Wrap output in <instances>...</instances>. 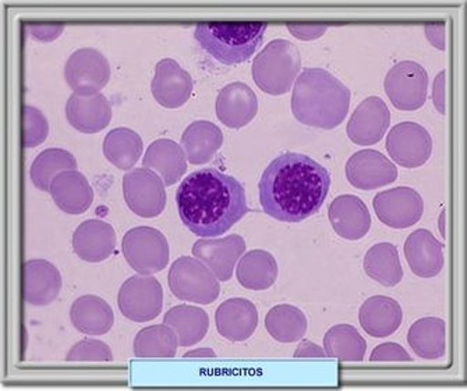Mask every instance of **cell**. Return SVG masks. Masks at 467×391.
Listing matches in <instances>:
<instances>
[{"instance_id":"obj_1","label":"cell","mask_w":467,"mask_h":391,"mask_svg":"<svg viewBox=\"0 0 467 391\" xmlns=\"http://www.w3.org/2000/svg\"><path fill=\"white\" fill-rule=\"evenodd\" d=\"M331 176L300 153H284L266 166L258 184L264 213L282 223H302L323 207Z\"/></svg>"},{"instance_id":"obj_2","label":"cell","mask_w":467,"mask_h":391,"mask_svg":"<svg viewBox=\"0 0 467 391\" xmlns=\"http://www.w3.org/2000/svg\"><path fill=\"white\" fill-rule=\"evenodd\" d=\"M176 203L184 226L200 238L223 235L249 213L243 185L213 168L190 174L176 192Z\"/></svg>"},{"instance_id":"obj_3","label":"cell","mask_w":467,"mask_h":391,"mask_svg":"<svg viewBox=\"0 0 467 391\" xmlns=\"http://www.w3.org/2000/svg\"><path fill=\"white\" fill-rule=\"evenodd\" d=\"M350 95V90L329 71L305 69L293 89V116L303 125L331 131L347 118Z\"/></svg>"},{"instance_id":"obj_4","label":"cell","mask_w":467,"mask_h":391,"mask_svg":"<svg viewBox=\"0 0 467 391\" xmlns=\"http://www.w3.org/2000/svg\"><path fill=\"white\" fill-rule=\"evenodd\" d=\"M266 23H202L195 26L194 37L218 62L242 65L263 45Z\"/></svg>"},{"instance_id":"obj_5","label":"cell","mask_w":467,"mask_h":391,"mask_svg":"<svg viewBox=\"0 0 467 391\" xmlns=\"http://www.w3.org/2000/svg\"><path fill=\"white\" fill-rule=\"evenodd\" d=\"M302 68L299 48L286 39L269 42L253 62L255 84L269 95L290 91Z\"/></svg>"},{"instance_id":"obj_6","label":"cell","mask_w":467,"mask_h":391,"mask_svg":"<svg viewBox=\"0 0 467 391\" xmlns=\"http://www.w3.org/2000/svg\"><path fill=\"white\" fill-rule=\"evenodd\" d=\"M169 287L179 300L210 305L218 300L221 285L215 274L199 259L183 256L171 264Z\"/></svg>"},{"instance_id":"obj_7","label":"cell","mask_w":467,"mask_h":391,"mask_svg":"<svg viewBox=\"0 0 467 391\" xmlns=\"http://www.w3.org/2000/svg\"><path fill=\"white\" fill-rule=\"evenodd\" d=\"M121 250L129 266L144 276L162 271L171 256L165 235L152 227H137L126 232Z\"/></svg>"},{"instance_id":"obj_8","label":"cell","mask_w":467,"mask_h":391,"mask_svg":"<svg viewBox=\"0 0 467 391\" xmlns=\"http://www.w3.org/2000/svg\"><path fill=\"white\" fill-rule=\"evenodd\" d=\"M384 87L393 107L400 111L420 110L427 101L429 75L423 66L405 60L388 71Z\"/></svg>"},{"instance_id":"obj_9","label":"cell","mask_w":467,"mask_h":391,"mask_svg":"<svg viewBox=\"0 0 467 391\" xmlns=\"http://www.w3.org/2000/svg\"><path fill=\"white\" fill-rule=\"evenodd\" d=\"M118 303L121 314L130 321H154L162 312V285L152 276L130 277L119 290Z\"/></svg>"},{"instance_id":"obj_10","label":"cell","mask_w":467,"mask_h":391,"mask_svg":"<svg viewBox=\"0 0 467 391\" xmlns=\"http://www.w3.org/2000/svg\"><path fill=\"white\" fill-rule=\"evenodd\" d=\"M126 205L142 218L160 216L166 206L165 184L149 168H136L123 178Z\"/></svg>"},{"instance_id":"obj_11","label":"cell","mask_w":467,"mask_h":391,"mask_svg":"<svg viewBox=\"0 0 467 391\" xmlns=\"http://www.w3.org/2000/svg\"><path fill=\"white\" fill-rule=\"evenodd\" d=\"M373 205L379 221L395 229L413 227L424 213L423 197L411 187H395L379 193Z\"/></svg>"},{"instance_id":"obj_12","label":"cell","mask_w":467,"mask_h":391,"mask_svg":"<svg viewBox=\"0 0 467 391\" xmlns=\"http://www.w3.org/2000/svg\"><path fill=\"white\" fill-rule=\"evenodd\" d=\"M387 152L400 165L419 168L431 157V136L419 123L403 122L390 129L387 137Z\"/></svg>"},{"instance_id":"obj_13","label":"cell","mask_w":467,"mask_h":391,"mask_svg":"<svg viewBox=\"0 0 467 391\" xmlns=\"http://www.w3.org/2000/svg\"><path fill=\"white\" fill-rule=\"evenodd\" d=\"M65 79L75 92L101 91L109 83V62L97 49L81 48L66 62Z\"/></svg>"},{"instance_id":"obj_14","label":"cell","mask_w":467,"mask_h":391,"mask_svg":"<svg viewBox=\"0 0 467 391\" xmlns=\"http://www.w3.org/2000/svg\"><path fill=\"white\" fill-rule=\"evenodd\" d=\"M66 118L81 133H99L112 119V107L101 92H73L66 104Z\"/></svg>"},{"instance_id":"obj_15","label":"cell","mask_w":467,"mask_h":391,"mask_svg":"<svg viewBox=\"0 0 467 391\" xmlns=\"http://www.w3.org/2000/svg\"><path fill=\"white\" fill-rule=\"evenodd\" d=\"M347 178L358 189L374 190L397 181L398 168L382 153L361 150L348 161Z\"/></svg>"},{"instance_id":"obj_16","label":"cell","mask_w":467,"mask_h":391,"mask_svg":"<svg viewBox=\"0 0 467 391\" xmlns=\"http://www.w3.org/2000/svg\"><path fill=\"white\" fill-rule=\"evenodd\" d=\"M151 91L161 107L178 110L192 97V76L175 59L166 58L157 63Z\"/></svg>"},{"instance_id":"obj_17","label":"cell","mask_w":467,"mask_h":391,"mask_svg":"<svg viewBox=\"0 0 467 391\" xmlns=\"http://www.w3.org/2000/svg\"><path fill=\"white\" fill-rule=\"evenodd\" d=\"M244 252L245 240L236 234L223 239H200L192 247V255L202 260L219 281L232 279L234 266Z\"/></svg>"},{"instance_id":"obj_18","label":"cell","mask_w":467,"mask_h":391,"mask_svg":"<svg viewBox=\"0 0 467 391\" xmlns=\"http://www.w3.org/2000/svg\"><path fill=\"white\" fill-rule=\"evenodd\" d=\"M390 112L379 97L364 100L348 123V137L358 145L377 144L387 133Z\"/></svg>"},{"instance_id":"obj_19","label":"cell","mask_w":467,"mask_h":391,"mask_svg":"<svg viewBox=\"0 0 467 391\" xmlns=\"http://www.w3.org/2000/svg\"><path fill=\"white\" fill-rule=\"evenodd\" d=\"M257 112V95L247 84L234 81L219 91L216 116L228 128H244L255 118Z\"/></svg>"},{"instance_id":"obj_20","label":"cell","mask_w":467,"mask_h":391,"mask_svg":"<svg viewBox=\"0 0 467 391\" xmlns=\"http://www.w3.org/2000/svg\"><path fill=\"white\" fill-rule=\"evenodd\" d=\"M405 256L410 270L421 279L438 276L444 269V247L429 229H417L409 235Z\"/></svg>"},{"instance_id":"obj_21","label":"cell","mask_w":467,"mask_h":391,"mask_svg":"<svg viewBox=\"0 0 467 391\" xmlns=\"http://www.w3.org/2000/svg\"><path fill=\"white\" fill-rule=\"evenodd\" d=\"M329 221L339 237L358 240L371 228L370 211L358 196L342 195L329 206Z\"/></svg>"},{"instance_id":"obj_22","label":"cell","mask_w":467,"mask_h":391,"mask_svg":"<svg viewBox=\"0 0 467 391\" xmlns=\"http://www.w3.org/2000/svg\"><path fill=\"white\" fill-rule=\"evenodd\" d=\"M219 334L234 343L249 340L258 326V312L252 301L232 298L219 306L215 314Z\"/></svg>"},{"instance_id":"obj_23","label":"cell","mask_w":467,"mask_h":391,"mask_svg":"<svg viewBox=\"0 0 467 391\" xmlns=\"http://www.w3.org/2000/svg\"><path fill=\"white\" fill-rule=\"evenodd\" d=\"M62 290V276L54 264L34 259L24 264V295L30 305L47 306L55 302Z\"/></svg>"},{"instance_id":"obj_24","label":"cell","mask_w":467,"mask_h":391,"mask_svg":"<svg viewBox=\"0 0 467 391\" xmlns=\"http://www.w3.org/2000/svg\"><path fill=\"white\" fill-rule=\"evenodd\" d=\"M116 248V232L110 224L101 219H88L73 234L76 255L88 263L107 260Z\"/></svg>"},{"instance_id":"obj_25","label":"cell","mask_w":467,"mask_h":391,"mask_svg":"<svg viewBox=\"0 0 467 391\" xmlns=\"http://www.w3.org/2000/svg\"><path fill=\"white\" fill-rule=\"evenodd\" d=\"M55 205L67 214L86 213L94 202V190L88 179L78 171H65L52 181L49 187Z\"/></svg>"},{"instance_id":"obj_26","label":"cell","mask_w":467,"mask_h":391,"mask_svg":"<svg viewBox=\"0 0 467 391\" xmlns=\"http://www.w3.org/2000/svg\"><path fill=\"white\" fill-rule=\"evenodd\" d=\"M361 327L371 337H389L397 333L403 321L400 303L389 297H371L361 305L358 313Z\"/></svg>"},{"instance_id":"obj_27","label":"cell","mask_w":467,"mask_h":391,"mask_svg":"<svg viewBox=\"0 0 467 391\" xmlns=\"http://www.w3.org/2000/svg\"><path fill=\"white\" fill-rule=\"evenodd\" d=\"M142 164L144 168L152 169L158 174L165 186L178 184L187 171V157L182 145L169 139H160L152 143L145 152Z\"/></svg>"},{"instance_id":"obj_28","label":"cell","mask_w":467,"mask_h":391,"mask_svg":"<svg viewBox=\"0 0 467 391\" xmlns=\"http://www.w3.org/2000/svg\"><path fill=\"white\" fill-rule=\"evenodd\" d=\"M223 144V131L213 122H192L182 136V149L192 165L210 163Z\"/></svg>"},{"instance_id":"obj_29","label":"cell","mask_w":467,"mask_h":391,"mask_svg":"<svg viewBox=\"0 0 467 391\" xmlns=\"http://www.w3.org/2000/svg\"><path fill=\"white\" fill-rule=\"evenodd\" d=\"M71 323L84 334H107L115 324V313L107 301L95 295H84L70 309Z\"/></svg>"},{"instance_id":"obj_30","label":"cell","mask_w":467,"mask_h":391,"mask_svg":"<svg viewBox=\"0 0 467 391\" xmlns=\"http://www.w3.org/2000/svg\"><path fill=\"white\" fill-rule=\"evenodd\" d=\"M278 273L275 258L265 250L254 249L243 256L237 264L236 277L242 287L263 291L273 287Z\"/></svg>"},{"instance_id":"obj_31","label":"cell","mask_w":467,"mask_h":391,"mask_svg":"<svg viewBox=\"0 0 467 391\" xmlns=\"http://www.w3.org/2000/svg\"><path fill=\"white\" fill-rule=\"evenodd\" d=\"M163 323L168 324L176 333L181 347H190L200 343L207 335L210 317L204 309L179 305L168 311Z\"/></svg>"},{"instance_id":"obj_32","label":"cell","mask_w":467,"mask_h":391,"mask_svg":"<svg viewBox=\"0 0 467 391\" xmlns=\"http://www.w3.org/2000/svg\"><path fill=\"white\" fill-rule=\"evenodd\" d=\"M408 343L420 358L440 359L447 350L445 322L438 317H424L409 330Z\"/></svg>"},{"instance_id":"obj_33","label":"cell","mask_w":467,"mask_h":391,"mask_svg":"<svg viewBox=\"0 0 467 391\" xmlns=\"http://www.w3.org/2000/svg\"><path fill=\"white\" fill-rule=\"evenodd\" d=\"M364 270L384 287H395L403 279L400 253L392 243L374 245L364 256Z\"/></svg>"},{"instance_id":"obj_34","label":"cell","mask_w":467,"mask_h":391,"mask_svg":"<svg viewBox=\"0 0 467 391\" xmlns=\"http://www.w3.org/2000/svg\"><path fill=\"white\" fill-rule=\"evenodd\" d=\"M265 327L271 337L279 343L289 344L305 337L307 332V317L296 306L284 303L268 312Z\"/></svg>"},{"instance_id":"obj_35","label":"cell","mask_w":467,"mask_h":391,"mask_svg":"<svg viewBox=\"0 0 467 391\" xmlns=\"http://www.w3.org/2000/svg\"><path fill=\"white\" fill-rule=\"evenodd\" d=\"M178 347V335L163 323L140 330L134 338L133 351L137 358H173Z\"/></svg>"},{"instance_id":"obj_36","label":"cell","mask_w":467,"mask_h":391,"mask_svg":"<svg viewBox=\"0 0 467 391\" xmlns=\"http://www.w3.org/2000/svg\"><path fill=\"white\" fill-rule=\"evenodd\" d=\"M324 350L329 358L340 362H361L366 355L367 343L350 324H337L324 337Z\"/></svg>"},{"instance_id":"obj_37","label":"cell","mask_w":467,"mask_h":391,"mask_svg":"<svg viewBox=\"0 0 467 391\" xmlns=\"http://www.w3.org/2000/svg\"><path fill=\"white\" fill-rule=\"evenodd\" d=\"M141 137L129 128H116L104 140V154L119 169H130L142 154Z\"/></svg>"},{"instance_id":"obj_38","label":"cell","mask_w":467,"mask_h":391,"mask_svg":"<svg viewBox=\"0 0 467 391\" xmlns=\"http://www.w3.org/2000/svg\"><path fill=\"white\" fill-rule=\"evenodd\" d=\"M78 161L67 150L47 149L39 153L30 169V176L36 187L42 192H49L52 181L65 171H75Z\"/></svg>"},{"instance_id":"obj_39","label":"cell","mask_w":467,"mask_h":391,"mask_svg":"<svg viewBox=\"0 0 467 391\" xmlns=\"http://www.w3.org/2000/svg\"><path fill=\"white\" fill-rule=\"evenodd\" d=\"M49 134V123L38 108L24 107V147L34 149L42 144Z\"/></svg>"},{"instance_id":"obj_40","label":"cell","mask_w":467,"mask_h":391,"mask_svg":"<svg viewBox=\"0 0 467 391\" xmlns=\"http://www.w3.org/2000/svg\"><path fill=\"white\" fill-rule=\"evenodd\" d=\"M66 359L68 362H110L113 359V354L102 341L86 338L73 345Z\"/></svg>"},{"instance_id":"obj_41","label":"cell","mask_w":467,"mask_h":391,"mask_svg":"<svg viewBox=\"0 0 467 391\" xmlns=\"http://www.w3.org/2000/svg\"><path fill=\"white\" fill-rule=\"evenodd\" d=\"M371 362H410L411 356L402 345L395 343H385L374 348L370 356Z\"/></svg>"},{"instance_id":"obj_42","label":"cell","mask_w":467,"mask_h":391,"mask_svg":"<svg viewBox=\"0 0 467 391\" xmlns=\"http://www.w3.org/2000/svg\"><path fill=\"white\" fill-rule=\"evenodd\" d=\"M287 30L302 41H314L327 33L328 26L327 24H287Z\"/></svg>"},{"instance_id":"obj_43","label":"cell","mask_w":467,"mask_h":391,"mask_svg":"<svg viewBox=\"0 0 467 391\" xmlns=\"http://www.w3.org/2000/svg\"><path fill=\"white\" fill-rule=\"evenodd\" d=\"M432 102H434L438 112L445 115L447 112V108H445V70L441 71L432 84Z\"/></svg>"},{"instance_id":"obj_44","label":"cell","mask_w":467,"mask_h":391,"mask_svg":"<svg viewBox=\"0 0 467 391\" xmlns=\"http://www.w3.org/2000/svg\"><path fill=\"white\" fill-rule=\"evenodd\" d=\"M28 31L33 33V36L38 41L51 42L62 34L63 26H36V24H34L28 28Z\"/></svg>"},{"instance_id":"obj_45","label":"cell","mask_w":467,"mask_h":391,"mask_svg":"<svg viewBox=\"0 0 467 391\" xmlns=\"http://www.w3.org/2000/svg\"><path fill=\"white\" fill-rule=\"evenodd\" d=\"M426 36L440 51L445 49V23L427 24Z\"/></svg>"},{"instance_id":"obj_46","label":"cell","mask_w":467,"mask_h":391,"mask_svg":"<svg viewBox=\"0 0 467 391\" xmlns=\"http://www.w3.org/2000/svg\"><path fill=\"white\" fill-rule=\"evenodd\" d=\"M326 350L314 344L310 340H303L295 353V358H326Z\"/></svg>"},{"instance_id":"obj_47","label":"cell","mask_w":467,"mask_h":391,"mask_svg":"<svg viewBox=\"0 0 467 391\" xmlns=\"http://www.w3.org/2000/svg\"><path fill=\"white\" fill-rule=\"evenodd\" d=\"M215 351L211 348H199L184 354V358H215Z\"/></svg>"},{"instance_id":"obj_48","label":"cell","mask_w":467,"mask_h":391,"mask_svg":"<svg viewBox=\"0 0 467 391\" xmlns=\"http://www.w3.org/2000/svg\"><path fill=\"white\" fill-rule=\"evenodd\" d=\"M444 221H445V210L442 211V213H441V218H440V229H441V234H442V238H445Z\"/></svg>"}]
</instances>
